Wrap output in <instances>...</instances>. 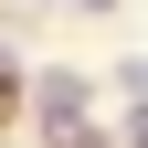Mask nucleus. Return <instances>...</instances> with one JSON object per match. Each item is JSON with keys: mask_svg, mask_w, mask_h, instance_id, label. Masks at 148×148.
<instances>
[{"mask_svg": "<svg viewBox=\"0 0 148 148\" xmlns=\"http://www.w3.org/2000/svg\"><path fill=\"white\" fill-rule=\"evenodd\" d=\"M74 127H85V85H74V74H42V138L64 148Z\"/></svg>", "mask_w": 148, "mask_h": 148, "instance_id": "f257e3e1", "label": "nucleus"}, {"mask_svg": "<svg viewBox=\"0 0 148 148\" xmlns=\"http://www.w3.org/2000/svg\"><path fill=\"white\" fill-rule=\"evenodd\" d=\"M116 148H148V95H138V116H127V138H116Z\"/></svg>", "mask_w": 148, "mask_h": 148, "instance_id": "f03ea898", "label": "nucleus"}, {"mask_svg": "<svg viewBox=\"0 0 148 148\" xmlns=\"http://www.w3.org/2000/svg\"><path fill=\"white\" fill-rule=\"evenodd\" d=\"M11 106H21V85H11V64H0V127H11Z\"/></svg>", "mask_w": 148, "mask_h": 148, "instance_id": "7ed1b4c3", "label": "nucleus"}, {"mask_svg": "<svg viewBox=\"0 0 148 148\" xmlns=\"http://www.w3.org/2000/svg\"><path fill=\"white\" fill-rule=\"evenodd\" d=\"M85 11H106V0H85Z\"/></svg>", "mask_w": 148, "mask_h": 148, "instance_id": "20e7f679", "label": "nucleus"}]
</instances>
